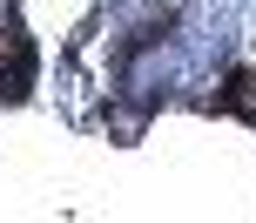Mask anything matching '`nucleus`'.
<instances>
[{
  "mask_svg": "<svg viewBox=\"0 0 256 223\" xmlns=\"http://www.w3.org/2000/svg\"><path fill=\"white\" fill-rule=\"evenodd\" d=\"M34 88V48L20 41V27H0V102H27Z\"/></svg>",
  "mask_w": 256,
  "mask_h": 223,
  "instance_id": "obj_1",
  "label": "nucleus"
}]
</instances>
